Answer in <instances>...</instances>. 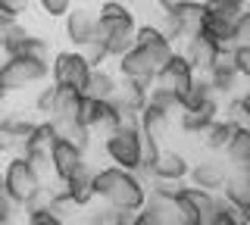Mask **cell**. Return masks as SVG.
<instances>
[{
	"mask_svg": "<svg viewBox=\"0 0 250 225\" xmlns=\"http://www.w3.org/2000/svg\"><path fill=\"white\" fill-rule=\"evenodd\" d=\"M244 175H247V188H250V172H244Z\"/></svg>",
	"mask_w": 250,
	"mask_h": 225,
	"instance_id": "obj_42",
	"label": "cell"
},
{
	"mask_svg": "<svg viewBox=\"0 0 250 225\" xmlns=\"http://www.w3.org/2000/svg\"><path fill=\"white\" fill-rule=\"evenodd\" d=\"M38 6H41V13L50 16V19H66L69 10H72V0H41Z\"/></svg>",
	"mask_w": 250,
	"mask_h": 225,
	"instance_id": "obj_35",
	"label": "cell"
},
{
	"mask_svg": "<svg viewBox=\"0 0 250 225\" xmlns=\"http://www.w3.org/2000/svg\"><path fill=\"white\" fill-rule=\"evenodd\" d=\"M119 91V82H116L113 72L106 69H91V79H88V88H84V97L91 100H100V103H109Z\"/></svg>",
	"mask_w": 250,
	"mask_h": 225,
	"instance_id": "obj_23",
	"label": "cell"
},
{
	"mask_svg": "<svg viewBox=\"0 0 250 225\" xmlns=\"http://www.w3.org/2000/svg\"><path fill=\"white\" fill-rule=\"evenodd\" d=\"M0 175H3V188H6V194H10V200L19 209L28 206L31 200L47 188L44 178L31 169V163L25 157H10L3 163V169H0Z\"/></svg>",
	"mask_w": 250,
	"mask_h": 225,
	"instance_id": "obj_3",
	"label": "cell"
},
{
	"mask_svg": "<svg viewBox=\"0 0 250 225\" xmlns=\"http://www.w3.org/2000/svg\"><path fill=\"white\" fill-rule=\"evenodd\" d=\"M47 79H50V66L31 63V60H19V57H6L3 69H0V91L10 97V94L35 88V84H41Z\"/></svg>",
	"mask_w": 250,
	"mask_h": 225,
	"instance_id": "obj_4",
	"label": "cell"
},
{
	"mask_svg": "<svg viewBox=\"0 0 250 225\" xmlns=\"http://www.w3.org/2000/svg\"><path fill=\"white\" fill-rule=\"evenodd\" d=\"M219 50H222V47H216V44L207 41L203 35H194V38H188V41H185V50H178V53H182L185 63L194 69V75H207Z\"/></svg>",
	"mask_w": 250,
	"mask_h": 225,
	"instance_id": "obj_15",
	"label": "cell"
},
{
	"mask_svg": "<svg viewBox=\"0 0 250 225\" xmlns=\"http://www.w3.org/2000/svg\"><path fill=\"white\" fill-rule=\"evenodd\" d=\"M50 79L62 91H78V94H84L88 79H91V66L78 50H60V53H53Z\"/></svg>",
	"mask_w": 250,
	"mask_h": 225,
	"instance_id": "obj_6",
	"label": "cell"
},
{
	"mask_svg": "<svg viewBox=\"0 0 250 225\" xmlns=\"http://www.w3.org/2000/svg\"><path fill=\"white\" fill-rule=\"evenodd\" d=\"M84 153L78 150V147H72V144H66V141H53V147H50V172H53V178L57 182H66V178H72L78 169L84 166Z\"/></svg>",
	"mask_w": 250,
	"mask_h": 225,
	"instance_id": "obj_14",
	"label": "cell"
},
{
	"mask_svg": "<svg viewBox=\"0 0 250 225\" xmlns=\"http://www.w3.org/2000/svg\"><path fill=\"white\" fill-rule=\"evenodd\" d=\"M188 172H191V163L185 160V153L178 150H169L163 147L160 157H156L153 169H150V182H160V184H182Z\"/></svg>",
	"mask_w": 250,
	"mask_h": 225,
	"instance_id": "obj_13",
	"label": "cell"
},
{
	"mask_svg": "<svg viewBox=\"0 0 250 225\" xmlns=\"http://www.w3.org/2000/svg\"><path fill=\"white\" fill-rule=\"evenodd\" d=\"M213 100H219V97L213 94V88L207 84V79H203V75H197V79H194V84L185 91V97H182V110H197V106L213 103Z\"/></svg>",
	"mask_w": 250,
	"mask_h": 225,
	"instance_id": "obj_28",
	"label": "cell"
},
{
	"mask_svg": "<svg viewBox=\"0 0 250 225\" xmlns=\"http://www.w3.org/2000/svg\"><path fill=\"white\" fill-rule=\"evenodd\" d=\"M116 69H119L122 82H128V84H138V88H144V91H150V88H153L156 69H153V63H150V60H147V53H144V50L131 47V50L125 53L122 60H116Z\"/></svg>",
	"mask_w": 250,
	"mask_h": 225,
	"instance_id": "obj_11",
	"label": "cell"
},
{
	"mask_svg": "<svg viewBox=\"0 0 250 225\" xmlns=\"http://www.w3.org/2000/svg\"><path fill=\"white\" fill-rule=\"evenodd\" d=\"M207 79V84L213 88V94H231L234 91V84H238V66H234V50L229 47H222L216 53V60H213V66H209V72L203 75Z\"/></svg>",
	"mask_w": 250,
	"mask_h": 225,
	"instance_id": "obj_12",
	"label": "cell"
},
{
	"mask_svg": "<svg viewBox=\"0 0 250 225\" xmlns=\"http://www.w3.org/2000/svg\"><path fill=\"white\" fill-rule=\"evenodd\" d=\"M234 66H238V79H247L250 82V50L234 53Z\"/></svg>",
	"mask_w": 250,
	"mask_h": 225,
	"instance_id": "obj_37",
	"label": "cell"
},
{
	"mask_svg": "<svg viewBox=\"0 0 250 225\" xmlns=\"http://www.w3.org/2000/svg\"><path fill=\"white\" fill-rule=\"evenodd\" d=\"M94 32H97V10L91 6H72L66 16V38L72 50H84L94 44Z\"/></svg>",
	"mask_w": 250,
	"mask_h": 225,
	"instance_id": "obj_10",
	"label": "cell"
},
{
	"mask_svg": "<svg viewBox=\"0 0 250 225\" xmlns=\"http://www.w3.org/2000/svg\"><path fill=\"white\" fill-rule=\"evenodd\" d=\"M229 50L241 53V50H250V13H244L238 22L231 25V41H229Z\"/></svg>",
	"mask_w": 250,
	"mask_h": 225,
	"instance_id": "obj_32",
	"label": "cell"
},
{
	"mask_svg": "<svg viewBox=\"0 0 250 225\" xmlns=\"http://www.w3.org/2000/svg\"><path fill=\"white\" fill-rule=\"evenodd\" d=\"M147 106H153V110H160L163 116H175V113H182V97H175V94H169V91H163V88H150L147 91Z\"/></svg>",
	"mask_w": 250,
	"mask_h": 225,
	"instance_id": "obj_29",
	"label": "cell"
},
{
	"mask_svg": "<svg viewBox=\"0 0 250 225\" xmlns=\"http://www.w3.org/2000/svg\"><path fill=\"white\" fill-rule=\"evenodd\" d=\"M16 216H19V206L10 200V194L3 188V175H0V225H13Z\"/></svg>",
	"mask_w": 250,
	"mask_h": 225,
	"instance_id": "obj_33",
	"label": "cell"
},
{
	"mask_svg": "<svg viewBox=\"0 0 250 225\" xmlns=\"http://www.w3.org/2000/svg\"><path fill=\"white\" fill-rule=\"evenodd\" d=\"M238 100H241V106H244V113H247V119H250V88H247Z\"/></svg>",
	"mask_w": 250,
	"mask_h": 225,
	"instance_id": "obj_38",
	"label": "cell"
},
{
	"mask_svg": "<svg viewBox=\"0 0 250 225\" xmlns=\"http://www.w3.org/2000/svg\"><path fill=\"white\" fill-rule=\"evenodd\" d=\"M135 47L147 53V60L153 63V69L160 72L163 66L175 57V44L166 41V35L160 32V25H138L135 32Z\"/></svg>",
	"mask_w": 250,
	"mask_h": 225,
	"instance_id": "obj_8",
	"label": "cell"
},
{
	"mask_svg": "<svg viewBox=\"0 0 250 225\" xmlns=\"http://www.w3.org/2000/svg\"><path fill=\"white\" fill-rule=\"evenodd\" d=\"M22 38H28V28L22 25L19 19H3V16H0V50L10 53Z\"/></svg>",
	"mask_w": 250,
	"mask_h": 225,
	"instance_id": "obj_30",
	"label": "cell"
},
{
	"mask_svg": "<svg viewBox=\"0 0 250 225\" xmlns=\"http://www.w3.org/2000/svg\"><path fill=\"white\" fill-rule=\"evenodd\" d=\"M94 172H97V169H91L88 163H84L82 169H78V172L72 175V178H66V182H60L62 184V194H66L69 200H72V204L78 206V209H84V206H91L94 200Z\"/></svg>",
	"mask_w": 250,
	"mask_h": 225,
	"instance_id": "obj_16",
	"label": "cell"
},
{
	"mask_svg": "<svg viewBox=\"0 0 250 225\" xmlns=\"http://www.w3.org/2000/svg\"><path fill=\"white\" fill-rule=\"evenodd\" d=\"M231 172H225V166H219V163H197V166H191V172H188V178H191V188L197 191H207V194H216L225 191V182H229Z\"/></svg>",
	"mask_w": 250,
	"mask_h": 225,
	"instance_id": "obj_17",
	"label": "cell"
},
{
	"mask_svg": "<svg viewBox=\"0 0 250 225\" xmlns=\"http://www.w3.org/2000/svg\"><path fill=\"white\" fill-rule=\"evenodd\" d=\"M247 13H250V6H247Z\"/></svg>",
	"mask_w": 250,
	"mask_h": 225,
	"instance_id": "obj_45",
	"label": "cell"
},
{
	"mask_svg": "<svg viewBox=\"0 0 250 225\" xmlns=\"http://www.w3.org/2000/svg\"><path fill=\"white\" fill-rule=\"evenodd\" d=\"M53 141H57V135H53L50 119L35 122L31 135L25 138V147H22V157H47V160H50V147H53Z\"/></svg>",
	"mask_w": 250,
	"mask_h": 225,
	"instance_id": "obj_21",
	"label": "cell"
},
{
	"mask_svg": "<svg viewBox=\"0 0 250 225\" xmlns=\"http://www.w3.org/2000/svg\"><path fill=\"white\" fill-rule=\"evenodd\" d=\"M131 225H150V222H147V219H144V216H141V213H138V216H135V222H131Z\"/></svg>",
	"mask_w": 250,
	"mask_h": 225,
	"instance_id": "obj_39",
	"label": "cell"
},
{
	"mask_svg": "<svg viewBox=\"0 0 250 225\" xmlns=\"http://www.w3.org/2000/svg\"><path fill=\"white\" fill-rule=\"evenodd\" d=\"M135 32H138L135 13H131L125 3L106 0V3L97 6V32H94V44H100L109 60H122L125 53L135 47Z\"/></svg>",
	"mask_w": 250,
	"mask_h": 225,
	"instance_id": "obj_2",
	"label": "cell"
},
{
	"mask_svg": "<svg viewBox=\"0 0 250 225\" xmlns=\"http://www.w3.org/2000/svg\"><path fill=\"white\" fill-rule=\"evenodd\" d=\"M216 119H219V100L203 103L197 110H182L178 113V125H182V131H188V135H200V131L209 128Z\"/></svg>",
	"mask_w": 250,
	"mask_h": 225,
	"instance_id": "obj_19",
	"label": "cell"
},
{
	"mask_svg": "<svg viewBox=\"0 0 250 225\" xmlns=\"http://www.w3.org/2000/svg\"><path fill=\"white\" fill-rule=\"evenodd\" d=\"M28 13V0H0V16L3 19H19Z\"/></svg>",
	"mask_w": 250,
	"mask_h": 225,
	"instance_id": "obj_36",
	"label": "cell"
},
{
	"mask_svg": "<svg viewBox=\"0 0 250 225\" xmlns=\"http://www.w3.org/2000/svg\"><path fill=\"white\" fill-rule=\"evenodd\" d=\"M175 191H178V184L150 182V191H147V200H144V209H141V216H144L150 225H178Z\"/></svg>",
	"mask_w": 250,
	"mask_h": 225,
	"instance_id": "obj_7",
	"label": "cell"
},
{
	"mask_svg": "<svg viewBox=\"0 0 250 225\" xmlns=\"http://www.w3.org/2000/svg\"><path fill=\"white\" fill-rule=\"evenodd\" d=\"M50 125H53V135L60 138V141H66V144H72L78 147V150H88V144H91V131L82 125L78 119H50Z\"/></svg>",
	"mask_w": 250,
	"mask_h": 225,
	"instance_id": "obj_24",
	"label": "cell"
},
{
	"mask_svg": "<svg viewBox=\"0 0 250 225\" xmlns=\"http://www.w3.org/2000/svg\"><path fill=\"white\" fill-rule=\"evenodd\" d=\"M6 119V103H0V122Z\"/></svg>",
	"mask_w": 250,
	"mask_h": 225,
	"instance_id": "obj_40",
	"label": "cell"
},
{
	"mask_svg": "<svg viewBox=\"0 0 250 225\" xmlns=\"http://www.w3.org/2000/svg\"><path fill=\"white\" fill-rule=\"evenodd\" d=\"M207 10L225 22H238L247 13V3H241V0H213V3H207Z\"/></svg>",
	"mask_w": 250,
	"mask_h": 225,
	"instance_id": "obj_31",
	"label": "cell"
},
{
	"mask_svg": "<svg viewBox=\"0 0 250 225\" xmlns=\"http://www.w3.org/2000/svg\"><path fill=\"white\" fill-rule=\"evenodd\" d=\"M82 100H84V94H78V91H62V88H57V100H53L50 119H78Z\"/></svg>",
	"mask_w": 250,
	"mask_h": 225,
	"instance_id": "obj_27",
	"label": "cell"
},
{
	"mask_svg": "<svg viewBox=\"0 0 250 225\" xmlns=\"http://www.w3.org/2000/svg\"><path fill=\"white\" fill-rule=\"evenodd\" d=\"M194 69L185 63V57L175 50V57L169 60L166 66L156 72V79H153V88H163V91H169V94H175V97H185V91L194 84Z\"/></svg>",
	"mask_w": 250,
	"mask_h": 225,
	"instance_id": "obj_9",
	"label": "cell"
},
{
	"mask_svg": "<svg viewBox=\"0 0 250 225\" xmlns=\"http://www.w3.org/2000/svg\"><path fill=\"white\" fill-rule=\"evenodd\" d=\"M182 197L194 206V216H197V225H216L219 222V197L216 194H207V191H197V188H178Z\"/></svg>",
	"mask_w": 250,
	"mask_h": 225,
	"instance_id": "obj_18",
	"label": "cell"
},
{
	"mask_svg": "<svg viewBox=\"0 0 250 225\" xmlns=\"http://www.w3.org/2000/svg\"><path fill=\"white\" fill-rule=\"evenodd\" d=\"M6 57H19V60H31V63L50 66V41L41 38V35H31L28 32V38H22V41L6 53Z\"/></svg>",
	"mask_w": 250,
	"mask_h": 225,
	"instance_id": "obj_22",
	"label": "cell"
},
{
	"mask_svg": "<svg viewBox=\"0 0 250 225\" xmlns=\"http://www.w3.org/2000/svg\"><path fill=\"white\" fill-rule=\"evenodd\" d=\"M0 69H3V60H0Z\"/></svg>",
	"mask_w": 250,
	"mask_h": 225,
	"instance_id": "obj_43",
	"label": "cell"
},
{
	"mask_svg": "<svg viewBox=\"0 0 250 225\" xmlns=\"http://www.w3.org/2000/svg\"><path fill=\"white\" fill-rule=\"evenodd\" d=\"M234 131H238V125H231L229 119H216L213 125H209V128H203L197 138L203 141V147H209V150H225V147L231 144Z\"/></svg>",
	"mask_w": 250,
	"mask_h": 225,
	"instance_id": "obj_26",
	"label": "cell"
},
{
	"mask_svg": "<svg viewBox=\"0 0 250 225\" xmlns=\"http://www.w3.org/2000/svg\"><path fill=\"white\" fill-rule=\"evenodd\" d=\"M94 197H100L109 209L119 213H141L147 200V184L135 172L104 166L94 172Z\"/></svg>",
	"mask_w": 250,
	"mask_h": 225,
	"instance_id": "obj_1",
	"label": "cell"
},
{
	"mask_svg": "<svg viewBox=\"0 0 250 225\" xmlns=\"http://www.w3.org/2000/svg\"><path fill=\"white\" fill-rule=\"evenodd\" d=\"M138 122H141V135L144 138H150V141L156 144H166V138L172 135V119L169 116H163L160 110H153V106H144L138 116Z\"/></svg>",
	"mask_w": 250,
	"mask_h": 225,
	"instance_id": "obj_20",
	"label": "cell"
},
{
	"mask_svg": "<svg viewBox=\"0 0 250 225\" xmlns=\"http://www.w3.org/2000/svg\"><path fill=\"white\" fill-rule=\"evenodd\" d=\"M216 225H234V222H229V219H219V222H216Z\"/></svg>",
	"mask_w": 250,
	"mask_h": 225,
	"instance_id": "obj_41",
	"label": "cell"
},
{
	"mask_svg": "<svg viewBox=\"0 0 250 225\" xmlns=\"http://www.w3.org/2000/svg\"><path fill=\"white\" fill-rule=\"evenodd\" d=\"M225 157L234 166V172H250V128H238L231 144L225 147Z\"/></svg>",
	"mask_w": 250,
	"mask_h": 225,
	"instance_id": "obj_25",
	"label": "cell"
},
{
	"mask_svg": "<svg viewBox=\"0 0 250 225\" xmlns=\"http://www.w3.org/2000/svg\"><path fill=\"white\" fill-rule=\"evenodd\" d=\"M13 225H22V222H13Z\"/></svg>",
	"mask_w": 250,
	"mask_h": 225,
	"instance_id": "obj_44",
	"label": "cell"
},
{
	"mask_svg": "<svg viewBox=\"0 0 250 225\" xmlns=\"http://www.w3.org/2000/svg\"><path fill=\"white\" fill-rule=\"evenodd\" d=\"M53 100H57V84H44L41 91H38V97H35V110L38 113H44V116H50L53 113Z\"/></svg>",
	"mask_w": 250,
	"mask_h": 225,
	"instance_id": "obj_34",
	"label": "cell"
},
{
	"mask_svg": "<svg viewBox=\"0 0 250 225\" xmlns=\"http://www.w3.org/2000/svg\"><path fill=\"white\" fill-rule=\"evenodd\" d=\"M104 153L109 157V163L116 169H125V172L138 175V169H141V131L116 125L104 138Z\"/></svg>",
	"mask_w": 250,
	"mask_h": 225,
	"instance_id": "obj_5",
	"label": "cell"
}]
</instances>
